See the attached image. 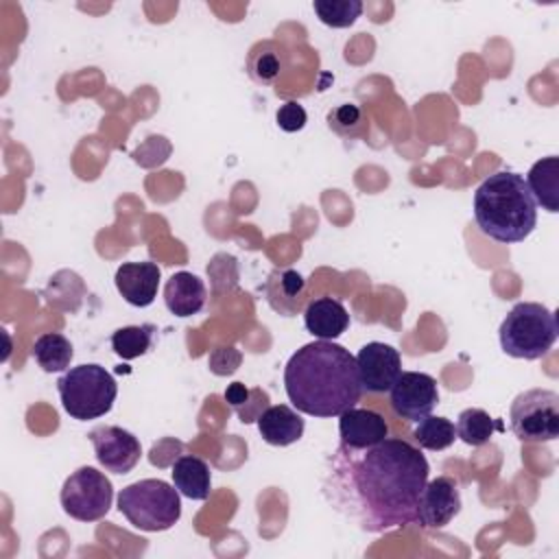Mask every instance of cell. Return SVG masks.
Wrapping results in <instances>:
<instances>
[{"label":"cell","mask_w":559,"mask_h":559,"mask_svg":"<svg viewBox=\"0 0 559 559\" xmlns=\"http://www.w3.org/2000/svg\"><path fill=\"white\" fill-rule=\"evenodd\" d=\"M428 461L404 439L369 445H338L328 459L323 493L330 504L367 533L417 522V502L428 483Z\"/></svg>","instance_id":"obj_1"},{"label":"cell","mask_w":559,"mask_h":559,"mask_svg":"<svg viewBox=\"0 0 559 559\" xmlns=\"http://www.w3.org/2000/svg\"><path fill=\"white\" fill-rule=\"evenodd\" d=\"M284 389L293 406L312 417H338L362 395L356 358L332 341L299 347L286 362Z\"/></svg>","instance_id":"obj_2"},{"label":"cell","mask_w":559,"mask_h":559,"mask_svg":"<svg viewBox=\"0 0 559 559\" xmlns=\"http://www.w3.org/2000/svg\"><path fill=\"white\" fill-rule=\"evenodd\" d=\"M474 218L478 229L504 245L522 242L537 225V205L522 175L498 170L474 192Z\"/></svg>","instance_id":"obj_3"},{"label":"cell","mask_w":559,"mask_h":559,"mask_svg":"<svg viewBox=\"0 0 559 559\" xmlns=\"http://www.w3.org/2000/svg\"><path fill=\"white\" fill-rule=\"evenodd\" d=\"M557 334L555 312L537 301L515 304L498 330L502 352L522 360L546 356L552 349Z\"/></svg>","instance_id":"obj_4"},{"label":"cell","mask_w":559,"mask_h":559,"mask_svg":"<svg viewBox=\"0 0 559 559\" xmlns=\"http://www.w3.org/2000/svg\"><path fill=\"white\" fill-rule=\"evenodd\" d=\"M118 511L131 526L146 533H159L179 522L181 498L175 485L159 478H144L120 489Z\"/></svg>","instance_id":"obj_5"},{"label":"cell","mask_w":559,"mask_h":559,"mask_svg":"<svg viewBox=\"0 0 559 559\" xmlns=\"http://www.w3.org/2000/svg\"><path fill=\"white\" fill-rule=\"evenodd\" d=\"M57 391L63 411L72 419L87 421L111 411L118 395V384L105 367L87 362L63 371V376L57 380Z\"/></svg>","instance_id":"obj_6"},{"label":"cell","mask_w":559,"mask_h":559,"mask_svg":"<svg viewBox=\"0 0 559 559\" xmlns=\"http://www.w3.org/2000/svg\"><path fill=\"white\" fill-rule=\"evenodd\" d=\"M509 419L520 441H552L559 437V395L550 389H528L513 400Z\"/></svg>","instance_id":"obj_7"},{"label":"cell","mask_w":559,"mask_h":559,"mask_svg":"<svg viewBox=\"0 0 559 559\" xmlns=\"http://www.w3.org/2000/svg\"><path fill=\"white\" fill-rule=\"evenodd\" d=\"M59 500L70 518L79 522H96L109 513L114 487L103 472L83 465L66 478Z\"/></svg>","instance_id":"obj_8"},{"label":"cell","mask_w":559,"mask_h":559,"mask_svg":"<svg viewBox=\"0 0 559 559\" xmlns=\"http://www.w3.org/2000/svg\"><path fill=\"white\" fill-rule=\"evenodd\" d=\"M389 402L397 417L419 421L439 404L437 380L421 371H402L389 389Z\"/></svg>","instance_id":"obj_9"},{"label":"cell","mask_w":559,"mask_h":559,"mask_svg":"<svg viewBox=\"0 0 559 559\" xmlns=\"http://www.w3.org/2000/svg\"><path fill=\"white\" fill-rule=\"evenodd\" d=\"M96 461L111 474H129L142 454L138 437L120 426H98L90 430Z\"/></svg>","instance_id":"obj_10"},{"label":"cell","mask_w":559,"mask_h":559,"mask_svg":"<svg viewBox=\"0 0 559 559\" xmlns=\"http://www.w3.org/2000/svg\"><path fill=\"white\" fill-rule=\"evenodd\" d=\"M356 367L360 386L367 393H384L402 373V358L393 345L371 341L358 349Z\"/></svg>","instance_id":"obj_11"},{"label":"cell","mask_w":559,"mask_h":559,"mask_svg":"<svg viewBox=\"0 0 559 559\" xmlns=\"http://www.w3.org/2000/svg\"><path fill=\"white\" fill-rule=\"evenodd\" d=\"M461 511V491L454 478L437 476L424 485L417 502V524L421 528H443Z\"/></svg>","instance_id":"obj_12"},{"label":"cell","mask_w":559,"mask_h":559,"mask_svg":"<svg viewBox=\"0 0 559 559\" xmlns=\"http://www.w3.org/2000/svg\"><path fill=\"white\" fill-rule=\"evenodd\" d=\"M159 266L155 262H124L116 271V288L122 299L135 308H146L157 297Z\"/></svg>","instance_id":"obj_13"},{"label":"cell","mask_w":559,"mask_h":559,"mask_svg":"<svg viewBox=\"0 0 559 559\" xmlns=\"http://www.w3.org/2000/svg\"><path fill=\"white\" fill-rule=\"evenodd\" d=\"M341 443L349 448H369L389 437V424L382 415L369 408H349L338 415Z\"/></svg>","instance_id":"obj_14"},{"label":"cell","mask_w":559,"mask_h":559,"mask_svg":"<svg viewBox=\"0 0 559 559\" xmlns=\"http://www.w3.org/2000/svg\"><path fill=\"white\" fill-rule=\"evenodd\" d=\"M207 299V290L201 277L190 271L173 273L164 286L166 308L175 317H192L197 314Z\"/></svg>","instance_id":"obj_15"},{"label":"cell","mask_w":559,"mask_h":559,"mask_svg":"<svg viewBox=\"0 0 559 559\" xmlns=\"http://www.w3.org/2000/svg\"><path fill=\"white\" fill-rule=\"evenodd\" d=\"M304 293H306V282L293 269H275L264 284V295L269 306L282 317H295L297 312H301Z\"/></svg>","instance_id":"obj_16"},{"label":"cell","mask_w":559,"mask_h":559,"mask_svg":"<svg viewBox=\"0 0 559 559\" xmlns=\"http://www.w3.org/2000/svg\"><path fill=\"white\" fill-rule=\"evenodd\" d=\"M304 323L306 330L319 341H334L347 330L349 314L338 299L319 297L306 306Z\"/></svg>","instance_id":"obj_17"},{"label":"cell","mask_w":559,"mask_h":559,"mask_svg":"<svg viewBox=\"0 0 559 559\" xmlns=\"http://www.w3.org/2000/svg\"><path fill=\"white\" fill-rule=\"evenodd\" d=\"M255 421H258L260 437L269 445L284 448L299 441L304 435V419L286 404H275L264 408Z\"/></svg>","instance_id":"obj_18"},{"label":"cell","mask_w":559,"mask_h":559,"mask_svg":"<svg viewBox=\"0 0 559 559\" xmlns=\"http://www.w3.org/2000/svg\"><path fill=\"white\" fill-rule=\"evenodd\" d=\"M524 181L535 205H542L550 214L559 212V157L550 155L535 162Z\"/></svg>","instance_id":"obj_19"},{"label":"cell","mask_w":559,"mask_h":559,"mask_svg":"<svg viewBox=\"0 0 559 559\" xmlns=\"http://www.w3.org/2000/svg\"><path fill=\"white\" fill-rule=\"evenodd\" d=\"M170 474H173V485L181 496L190 500H205L210 496L212 476L203 459L194 454H183L173 463Z\"/></svg>","instance_id":"obj_20"},{"label":"cell","mask_w":559,"mask_h":559,"mask_svg":"<svg viewBox=\"0 0 559 559\" xmlns=\"http://www.w3.org/2000/svg\"><path fill=\"white\" fill-rule=\"evenodd\" d=\"M286 68V52L275 41H258L247 57V72L255 83L271 85Z\"/></svg>","instance_id":"obj_21"},{"label":"cell","mask_w":559,"mask_h":559,"mask_svg":"<svg viewBox=\"0 0 559 559\" xmlns=\"http://www.w3.org/2000/svg\"><path fill=\"white\" fill-rule=\"evenodd\" d=\"M72 356V343L59 332H44L33 343V358L46 373L68 371Z\"/></svg>","instance_id":"obj_22"},{"label":"cell","mask_w":559,"mask_h":559,"mask_svg":"<svg viewBox=\"0 0 559 559\" xmlns=\"http://www.w3.org/2000/svg\"><path fill=\"white\" fill-rule=\"evenodd\" d=\"M496 430H504L502 421L489 417L483 408H465L456 419V437L472 448L485 445Z\"/></svg>","instance_id":"obj_23"},{"label":"cell","mask_w":559,"mask_h":559,"mask_svg":"<svg viewBox=\"0 0 559 559\" xmlns=\"http://www.w3.org/2000/svg\"><path fill=\"white\" fill-rule=\"evenodd\" d=\"M413 439L419 443V448L439 452V450H445L454 443L456 426L445 417L426 415L424 419L417 421V426L413 430Z\"/></svg>","instance_id":"obj_24"},{"label":"cell","mask_w":559,"mask_h":559,"mask_svg":"<svg viewBox=\"0 0 559 559\" xmlns=\"http://www.w3.org/2000/svg\"><path fill=\"white\" fill-rule=\"evenodd\" d=\"M153 334H155V325L151 323L124 325L111 334V347L122 360H133L151 349Z\"/></svg>","instance_id":"obj_25"},{"label":"cell","mask_w":559,"mask_h":559,"mask_svg":"<svg viewBox=\"0 0 559 559\" xmlns=\"http://www.w3.org/2000/svg\"><path fill=\"white\" fill-rule=\"evenodd\" d=\"M312 9L325 26L347 28L360 17L362 2L360 0H314Z\"/></svg>","instance_id":"obj_26"},{"label":"cell","mask_w":559,"mask_h":559,"mask_svg":"<svg viewBox=\"0 0 559 559\" xmlns=\"http://www.w3.org/2000/svg\"><path fill=\"white\" fill-rule=\"evenodd\" d=\"M330 127L341 135H356L360 124V109L356 105H341L328 116Z\"/></svg>","instance_id":"obj_27"},{"label":"cell","mask_w":559,"mask_h":559,"mask_svg":"<svg viewBox=\"0 0 559 559\" xmlns=\"http://www.w3.org/2000/svg\"><path fill=\"white\" fill-rule=\"evenodd\" d=\"M306 118H308V116H306V109H304L299 103H295V100L284 103V105L277 109V114H275L277 127H280L282 131H286V133H295V131L304 129Z\"/></svg>","instance_id":"obj_28"},{"label":"cell","mask_w":559,"mask_h":559,"mask_svg":"<svg viewBox=\"0 0 559 559\" xmlns=\"http://www.w3.org/2000/svg\"><path fill=\"white\" fill-rule=\"evenodd\" d=\"M249 395H251V391L242 384V382H234V384H229L227 389H225V400L229 402V406L236 411V408H240L247 400H249Z\"/></svg>","instance_id":"obj_29"}]
</instances>
